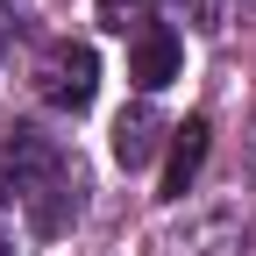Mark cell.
Wrapping results in <instances>:
<instances>
[{"label": "cell", "mask_w": 256, "mask_h": 256, "mask_svg": "<svg viewBox=\"0 0 256 256\" xmlns=\"http://www.w3.org/2000/svg\"><path fill=\"white\" fill-rule=\"evenodd\" d=\"M156 142H164V114H156L150 100L114 121V164H121V171H142L150 156H156Z\"/></svg>", "instance_id": "obj_4"}, {"label": "cell", "mask_w": 256, "mask_h": 256, "mask_svg": "<svg viewBox=\"0 0 256 256\" xmlns=\"http://www.w3.org/2000/svg\"><path fill=\"white\" fill-rule=\"evenodd\" d=\"M150 8L156 0H100V28H114V36H128V28H150Z\"/></svg>", "instance_id": "obj_7"}, {"label": "cell", "mask_w": 256, "mask_h": 256, "mask_svg": "<svg viewBox=\"0 0 256 256\" xmlns=\"http://www.w3.org/2000/svg\"><path fill=\"white\" fill-rule=\"evenodd\" d=\"M178 64H185V43L171 36L164 22H150L136 43H128V78H136L142 92H164L171 78H178Z\"/></svg>", "instance_id": "obj_2"}, {"label": "cell", "mask_w": 256, "mask_h": 256, "mask_svg": "<svg viewBox=\"0 0 256 256\" xmlns=\"http://www.w3.org/2000/svg\"><path fill=\"white\" fill-rule=\"evenodd\" d=\"M36 78H43V100H50V107L86 114L92 92H100V57H92V43H57V50L36 64Z\"/></svg>", "instance_id": "obj_1"}, {"label": "cell", "mask_w": 256, "mask_h": 256, "mask_svg": "<svg viewBox=\"0 0 256 256\" xmlns=\"http://www.w3.org/2000/svg\"><path fill=\"white\" fill-rule=\"evenodd\" d=\"M0 256H14V242H8V235H0Z\"/></svg>", "instance_id": "obj_8"}, {"label": "cell", "mask_w": 256, "mask_h": 256, "mask_svg": "<svg viewBox=\"0 0 256 256\" xmlns=\"http://www.w3.org/2000/svg\"><path fill=\"white\" fill-rule=\"evenodd\" d=\"M206 150H214V128H206V114H192L185 128H171V156H164V200H185L192 192V178L206 171Z\"/></svg>", "instance_id": "obj_3"}, {"label": "cell", "mask_w": 256, "mask_h": 256, "mask_svg": "<svg viewBox=\"0 0 256 256\" xmlns=\"http://www.w3.org/2000/svg\"><path fill=\"white\" fill-rule=\"evenodd\" d=\"M22 200H28V220H36V235H57L64 220L78 214V178H64V164H57L43 185H28Z\"/></svg>", "instance_id": "obj_6"}, {"label": "cell", "mask_w": 256, "mask_h": 256, "mask_svg": "<svg viewBox=\"0 0 256 256\" xmlns=\"http://www.w3.org/2000/svg\"><path fill=\"white\" fill-rule=\"evenodd\" d=\"M171 256H242V214L214 206L206 220H192V228L171 242Z\"/></svg>", "instance_id": "obj_5"}]
</instances>
